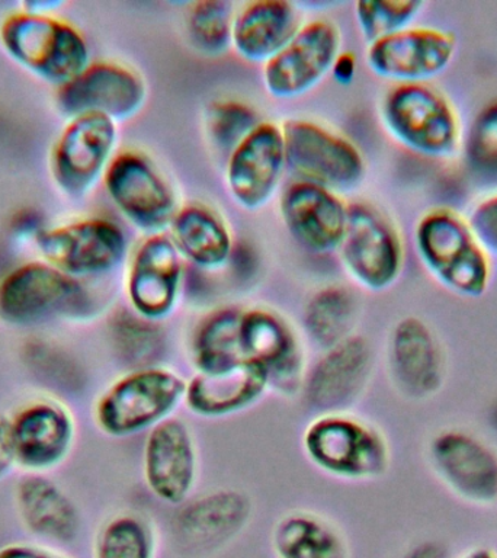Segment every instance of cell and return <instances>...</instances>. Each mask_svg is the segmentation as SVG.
Wrapping results in <instances>:
<instances>
[{
    "label": "cell",
    "instance_id": "cell-9",
    "mask_svg": "<svg viewBox=\"0 0 497 558\" xmlns=\"http://www.w3.org/2000/svg\"><path fill=\"white\" fill-rule=\"evenodd\" d=\"M287 166L300 181L335 192L353 190L365 177V159L351 140L310 120L281 126Z\"/></svg>",
    "mask_w": 497,
    "mask_h": 558
},
{
    "label": "cell",
    "instance_id": "cell-6",
    "mask_svg": "<svg viewBox=\"0 0 497 558\" xmlns=\"http://www.w3.org/2000/svg\"><path fill=\"white\" fill-rule=\"evenodd\" d=\"M185 391V381L172 371L135 369L100 395L94 408L96 425L113 438L137 434L165 421Z\"/></svg>",
    "mask_w": 497,
    "mask_h": 558
},
{
    "label": "cell",
    "instance_id": "cell-27",
    "mask_svg": "<svg viewBox=\"0 0 497 558\" xmlns=\"http://www.w3.org/2000/svg\"><path fill=\"white\" fill-rule=\"evenodd\" d=\"M170 239L182 257L204 269H218L229 262L233 239L225 220L203 204L179 208L169 226Z\"/></svg>",
    "mask_w": 497,
    "mask_h": 558
},
{
    "label": "cell",
    "instance_id": "cell-39",
    "mask_svg": "<svg viewBox=\"0 0 497 558\" xmlns=\"http://www.w3.org/2000/svg\"><path fill=\"white\" fill-rule=\"evenodd\" d=\"M0 558H73L51 545L11 543L0 547Z\"/></svg>",
    "mask_w": 497,
    "mask_h": 558
},
{
    "label": "cell",
    "instance_id": "cell-4",
    "mask_svg": "<svg viewBox=\"0 0 497 558\" xmlns=\"http://www.w3.org/2000/svg\"><path fill=\"white\" fill-rule=\"evenodd\" d=\"M384 125L408 150L447 159L461 146L460 116L448 96L431 83H399L384 96Z\"/></svg>",
    "mask_w": 497,
    "mask_h": 558
},
{
    "label": "cell",
    "instance_id": "cell-2",
    "mask_svg": "<svg viewBox=\"0 0 497 558\" xmlns=\"http://www.w3.org/2000/svg\"><path fill=\"white\" fill-rule=\"evenodd\" d=\"M0 46L25 72L56 89L92 63L89 46L81 31L54 13L24 7L0 22Z\"/></svg>",
    "mask_w": 497,
    "mask_h": 558
},
{
    "label": "cell",
    "instance_id": "cell-38",
    "mask_svg": "<svg viewBox=\"0 0 497 558\" xmlns=\"http://www.w3.org/2000/svg\"><path fill=\"white\" fill-rule=\"evenodd\" d=\"M466 221L484 251L497 256V192L480 199Z\"/></svg>",
    "mask_w": 497,
    "mask_h": 558
},
{
    "label": "cell",
    "instance_id": "cell-37",
    "mask_svg": "<svg viewBox=\"0 0 497 558\" xmlns=\"http://www.w3.org/2000/svg\"><path fill=\"white\" fill-rule=\"evenodd\" d=\"M466 157L477 172L497 174V105L484 109L466 144Z\"/></svg>",
    "mask_w": 497,
    "mask_h": 558
},
{
    "label": "cell",
    "instance_id": "cell-10",
    "mask_svg": "<svg viewBox=\"0 0 497 558\" xmlns=\"http://www.w3.org/2000/svg\"><path fill=\"white\" fill-rule=\"evenodd\" d=\"M102 181L109 198L131 225L148 234L169 229L179 209L177 195L150 157L138 150L116 153Z\"/></svg>",
    "mask_w": 497,
    "mask_h": 558
},
{
    "label": "cell",
    "instance_id": "cell-34",
    "mask_svg": "<svg viewBox=\"0 0 497 558\" xmlns=\"http://www.w3.org/2000/svg\"><path fill=\"white\" fill-rule=\"evenodd\" d=\"M259 124L255 109L239 100H217L209 105L205 113V130L209 142L229 155Z\"/></svg>",
    "mask_w": 497,
    "mask_h": 558
},
{
    "label": "cell",
    "instance_id": "cell-25",
    "mask_svg": "<svg viewBox=\"0 0 497 558\" xmlns=\"http://www.w3.org/2000/svg\"><path fill=\"white\" fill-rule=\"evenodd\" d=\"M251 505L238 492L220 490L199 497L178 513L174 532L179 543L191 549L220 547L246 523Z\"/></svg>",
    "mask_w": 497,
    "mask_h": 558
},
{
    "label": "cell",
    "instance_id": "cell-42",
    "mask_svg": "<svg viewBox=\"0 0 497 558\" xmlns=\"http://www.w3.org/2000/svg\"><path fill=\"white\" fill-rule=\"evenodd\" d=\"M403 558H447V553L439 545L426 543L410 549Z\"/></svg>",
    "mask_w": 497,
    "mask_h": 558
},
{
    "label": "cell",
    "instance_id": "cell-20",
    "mask_svg": "<svg viewBox=\"0 0 497 558\" xmlns=\"http://www.w3.org/2000/svg\"><path fill=\"white\" fill-rule=\"evenodd\" d=\"M279 208L283 225L301 246L313 253L339 248L347 230L348 205L335 191L294 182L283 191Z\"/></svg>",
    "mask_w": 497,
    "mask_h": 558
},
{
    "label": "cell",
    "instance_id": "cell-41",
    "mask_svg": "<svg viewBox=\"0 0 497 558\" xmlns=\"http://www.w3.org/2000/svg\"><path fill=\"white\" fill-rule=\"evenodd\" d=\"M355 56H352L351 52H340L330 72L334 73L336 81L339 83H349L355 76Z\"/></svg>",
    "mask_w": 497,
    "mask_h": 558
},
{
    "label": "cell",
    "instance_id": "cell-16",
    "mask_svg": "<svg viewBox=\"0 0 497 558\" xmlns=\"http://www.w3.org/2000/svg\"><path fill=\"white\" fill-rule=\"evenodd\" d=\"M436 477L458 499L475 506L497 504V451L465 430L439 432L429 445Z\"/></svg>",
    "mask_w": 497,
    "mask_h": 558
},
{
    "label": "cell",
    "instance_id": "cell-32",
    "mask_svg": "<svg viewBox=\"0 0 497 558\" xmlns=\"http://www.w3.org/2000/svg\"><path fill=\"white\" fill-rule=\"evenodd\" d=\"M234 4L225 0H201L187 12V34L201 52L220 56L231 46Z\"/></svg>",
    "mask_w": 497,
    "mask_h": 558
},
{
    "label": "cell",
    "instance_id": "cell-17",
    "mask_svg": "<svg viewBox=\"0 0 497 558\" xmlns=\"http://www.w3.org/2000/svg\"><path fill=\"white\" fill-rule=\"evenodd\" d=\"M287 168L281 126L260 122L230 153L226 185L231 198L247 211L265 207L277 192Z\"/></svg>",
    "mask_w": 497,
    "mask_h": 558
},
{
    "label": "cell",
    "instance_id": "cell-8",
    "mask_svg": "<svg viewBox=\"0 0 497 558\" xmlns=\"http://www.w3.org/2000/svg\"><path fill=\"white\" fill-rule=\"evenodd\" d=\"M35 242L43 260L83 281L113 272L129 252L121 227L99 217L48 227Z\"/></svg>",
    "mask_w": 497,
    "mask_h": 558
},
{
    "label": "cell",
    "instance_id": "cell-22",
    "mask_svg": "<svg viewBox=\"0 0 497 558\" xmlns=\"http://www.w3.org/2000/svg\"><path fill=\"white\" fill-rule=\"evenodd\" d=\"M373 369V353L361 336H349L330 348L305 384L313 408L336 410L351 403L364 390Z\"/></svg>",
    "mask_w": 497,
    "mask_h": 558
},
{
    "label": "cell",
    "instance_id": "cell-24",
    "mask_svg": "<svg viewBox=\"0 0 497 558\" xmlns=\"http://www.w3.org/2000/svg\"><path fill=\"white\" fill-rule=\"evenodd\" d=\"M300 15L294 4L283 0H257L243 4L234 15L231 46L251 63H268L296 31Z\"/></svg>",
    "mask_w": 497,
    "mask_h": 558
},
{
    "label": "cell",
    "instance_id": "cell-33",
    "mask_svg": "<svg viewBox=\"0 0 497 558\" xmlns=\"http://www.w3.org/2000/svg\"><path fill=\"white\" fill-rule=\"evenodd\" d=\"M153 535L142 518L117 514L96 535L94 558H153Z\"/></svg>",
    "mask_w": 497,
    "mask_h": 558
},
{
    "label": "cell",
    "instance_id": "cell-30",
    "mask_svg": "<svg viewBox=\"0 0 497 558\" xmlns=\"http://www.w3.org/2000/svg\"><path fill=\"white\" fill-rule=\"evenodd\" d=\"M242 310H218L205 318L194 339V360L199 373H220L246 362L239 342Z\"/></svg>",
    "mask_w": 497,
    "mask_h": 558
},
{
    "label": "cell",
    "instance_id": "cell-13",
    "mask_svg": "<svg viewBox=\"0 0 497 558\" xmlns=\"http://www.w3.org/2000/svg\"><path fill=\"white\" fill-rule=\"evenodd\" d=\"M11 432L17 469L46 474L59 469L77 439V422L60 400L38 397L11 414Z\"/></svg>",
    "mask_w": 497,
    "mask_h": 558
},
{
    "label": "cell",
    "instance_id": "cell-23",
    "mask_svg": "<svg viewBox=\"0 0 497 558\" xmlns=\"http://www.w3.org/2000/svg\"><path fill=\"white\" fill-rule=\"evenodd\" d=\"M22 525L44 541L70 544L81 534L82 518L72 497L44 474H28L15 488Z\"/></svg>",
    "mask_w": 497,
    "mask_h": 558
},
{
    "label": "cell",
    "instance_id": "cell-11",
    "mask_svg": "<svg viewBox=\"0 0 497 558\" xmlns=\"http://www.w3.org/2000/svg\"><path fill=\"white\" fill-rule=\"evenodd\" d=\"M339 248L344 269L366 290H387L403 272L404 246L399 231L373 205H348L347 230Z\"/></svg>",
    "mask_w": 497,
    "mask_h": 558
},
{
    "label": "cell",
    "instance_id": "cell-31",
    "mask_svg": "<svg viewBox=\"0 0 497 558\" xmlns=\"http://www.w3.org/2000/svg\"><path fill=\"white\" fill-rule=\"evenodd\" d=\"M355 299L342 287L317 291L305 308V326L317 343L334 348L349 338L355 318Z\"/></svg>",
    "mask_w": 497,
    "mask_h": 558
},
{
    "label": "cell",
    "instance_id": "cell-29",
    "mask_svg": "<svg viewBox=\"0 0 497 558\" xmlns=\"http://www.w3.org/2000/svg\"><path fill=\"white\" fill-rule=\"evenodd\" d=\"M272 545L278 558H349L342 534L310 512L286 514L275 526Z\"/></svg>",
    "mask_w": 497,
    "mask_h": 558
},
{
    "label": "cell",
    "instance_id": "cell-15",
    "mask_svg": "<svg viewBox=\"0 0 497 558\" xmlns=\"http://www.w3.org/2000/svg\"><path fill=\"white\" fill-rule=\"evenodd\" d=\"M342 35L334 22L314 20L301 25L291 41L264 65L266 90L292 99L312 90L340 54Z\"/></svg>",
    "mask_w": 497,
    "mask_h": 558
},
{
    "label": "cell",
    "instance_id": "cell-21",
    "mask_svg": "<svg viewBox=\"0 0 497 558\" xmlns=\"http://www.w3.org/2000/svg\"><path fill=\"white\" fill-rule=\"evenodd\" d=\"M390 369L395 383L412 399H429L445 381V355L431 327L417 317H405L392 329Z\"/></svg>",
    "mask_w": 497,
    "mask_h": 558
},
{
    "label": "cell",
    "instance_id": "cell-3",
    "mask_svg": "<svg viewBox=\"0 0 497 558\" xmlns=\"http://www.w3.org/2000/svg\"><path fill=\"white\" fill-rule=\"evenodd\" d=\"M414 246L427 274L452 294L478 299L492 282V256L478 243L466 218L438 207L414 227Z\"/></svg>",
    "mask_w": 497,
    "mask_h": 558
},
{
    "label": "cell",
    "instance_id": "cell-40",
    "mask_svg": "<svg viewBox=\"0 0 497 558\" xmlns=\"http://www.w3.org/2000/svg\"><path fill=\"white\" fill-rule=\"evenodd\" d=\"M17 469L11 432V414L0 413V483Z\"/></svg>",
    "mask_w": 497,
    "mask_h": 558
},
{
    "label": "cell",
    "instance_id": "cell-28",
    "mask_svg": "<svg viewBox=\"0 0 497 558\" xmlns=\"http://www.w3.org/2000/svg\"><path fill=\"white\" fill-rule=\"evenodd\" d=\"M239 342L243 360L270 373L290 377L299 364V347L291 327L277 313L252 308L240 314Z\"/></svg>",
    "mask_w": 497,
    "mask_h": 558
},
{
    "label": "cell",
    "instance_id": "cell-43",
    "mask_svg": "<svg viewBox=\"0 0 497 558\" xmlns=\"http://www.w3.org/2000/svg\"><path fill=\"white\" fill-rule=\"evenodd\" d=\"M460 558H497V554L488 548H473L462 554Z\"/></svg>",
    "mask_w": 497,
    "mask_h": 558
},
{
    "label": "cell",
    "instance_id": "cell-36",
    "mask_svg": "<svg viewBox=\"0 0 497 558\" xmlns=\"http://www.w3.org/2000/svg\"><path fill=\"white\" fill-rule=\"evenodd\" d=\"M137 316V314H135ZM118 348L129 360L146 364L157 356L161 347L160 331L142 317H121L116 323Z\"/></svg>",
    "mask_w": 497,
    "mask_h": 558
},
{
    "label": "cell",
    "instance_id": "cell-19",
    "mask_svg": "<svg viewBox=\"0 0 497 558\" xmlns=\"http://www.w3.org/2000/svg\"><path fill=\"white\" fill-rule=\"evenodd\" d=\"M144 480L148 490L166 504L190 496L196 478V451L186 423L166 417L153 426L144 445Z\"/></svg>",
    "mask_w": 497,
    "mask_h": 558
},
{
    "label": "cell",
    "instance_id": "cell-12",
    "mask_svg": "<svg viewBox=\"0 0 497 558\" xmlns=\"http://www.w3.org/2000/svg\"><path fill=\"white\" fill-rule=\"evenodd\" d=\"M146 99V81L137 70L116 61H95L56 89L54 102L65 120L99 113L118 124L137 116Z\"/></svg>",
    "mask_w": 497,
    "mask_h": 558
},
{
    "label": "cell",
    "instance_id": "cell-5",
    "mask_svg": "<svg viewBox=\"0 0 497 558\" xmlns=\"http://www.w3.org/2000/svg\"><path fill=\"white\" fill-rule=\"evenodd\" d=\"M304 448L318 469L336 477L377 478L390 466L386 436L368 422L340 413H326L310 423Z\"/></svg>",
    "mask_w": 497,
    "mask_h": 558
},
{
    "label": "cell",
    "instance_id": "cell-18",
    "mask_svg": "<svg viewBox=\"0 0 497 558\" xmlns=\"http://www.w3.org/2000/svg\"><path fill=\"white\" fill-rule=\"evenodd\" d=\"M182 255L169 234H148L131 257L126 296L138 317L153 322L168 317L178 303Z\"/></svg>",
    "mask_w": 497,
    "mask_h": 558
},
{
    "label": "cell",
    "instance_id": "cell-7",
    "mask_svg": "<svg viewBox=\"0 0 497 558\" xmlns=\"http://www.w3.org/2000/svg\"><path fill=\"white\" fill-rule=\"evenodd\" d=\"M118 124L99 113L70 118L52 144L48 169L61 195L85 199L116 156Z\"/></svg>",
    "mask_w": 497,
    "mask_h": 558
},
{
    "label": "cell",
    "instance_id": "cell-26",
    "mask_svg": "<svg viewBox=\"0 0 497 558\" xmlns=\"http://www.w3.org/2000/svg\"><path fill=\"white\" fill-rule=\"evenodd\" d=\"M269 381L268 371L255 362H242L220 373H199L186 386L190 409L204 416H222L253 403Z\"/></svg>",
    "mask_w": 497,
    "mask_h": 558
},
{
    "label": "cell",
    "instance_id": "cell-1",
    "mask_svg": "<svg viewBox=\"0 0 497 558\" xmlns=\"http://www.w3.org/2000/svg\"><path fill=\"white\" fill-rule=\"evenodd\" d=\"M99 310L98 296L86 281L43 259L25 262L0 278V323L7 326L81 325L94 320Z\"/></svg>",
    "mask_w": 497,
    "mask_h": 558
},
{
    "label": "cell",
    "instance_id": "cell-14",
    "mask_svg": "<svg viewBox=\"0 0 497 558\" xmlns=\"http://www.w3.org/2000/svg\"><path fill=\"white\" fill-rule=\"evenodd\" d=\"M456 35L438 26L410 25L371 43L366 63L377 76L399 83H429L451 65Z\"/></svg>",
    "mask_w": 497,
    "mask_h": 558
},
{
    "label": "cell",
    "instance_id": "cell-35",
    "mask_svg": "<svg viewBox=\"0 0 497 558\" xmlns=\"http://www.w3.org/2000/svg\"><path fill=\"white\" fill-rule=\"evenodd\" d=\"M425 3L414 0H374L355 3V17L366 41L374 43L397 31L408 28Z\"/></svg>",
    "mask_w": 497,
    "mask_h": 558
}]
</instances>
